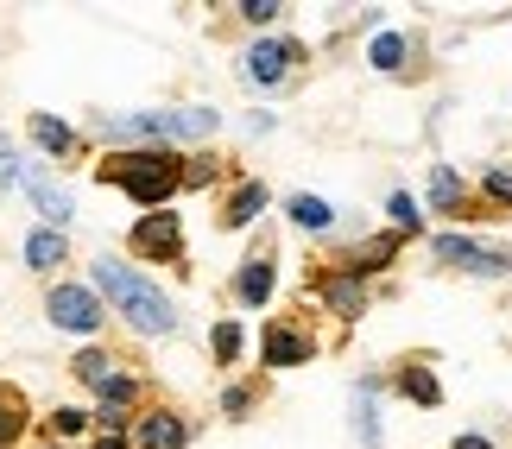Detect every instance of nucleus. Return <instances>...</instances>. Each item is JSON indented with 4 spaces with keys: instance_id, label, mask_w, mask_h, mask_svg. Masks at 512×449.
<instances>
[{
    "instance_id": "1",
    "label": "nucleus",
    "mask_w": 512,
    "mask_h": 449,
    "mask_svg": "<svg viewBox=\"0 0 512 449\" xmlns=\"http://www.w3.org/2000/svg\"><path fill=\"white\" fill-rule=\"evenodd\" d=\"M95 285L108 291L114 304H121V317L133 323V329H146V336H165V329H177V310H171V298L152 279H140L133 266H121V260H102L95 266Z\"/></svg>"
},
{
    "instance_id": "2",
    "label": "nucleus",
    "mask_w": 512,
    "mask_h": 449,
    "mask_svg": "<svg viewBox=\"0 0 512 449\" xmlns=\"http://www.w3.org/2000/svg\"><path fill=\"white\" fill-rule=\"evenodd\" d=\"M102 184H121L127 197H140V203H159V197H171V190L184 184V159H177L171 146L114 152V159L102 165Z\"/></svg>"
},
{
    "instance_id": "3",
    "label": "nucleus",
    "mask_w": 512,
    "mask_h": 449,
    "mask_svg": "<svg viewBox=\"0 0 512 449\" xmlns=\"http://www.w3.org/2000/svg\"><path fill=\"white\" fill-rule=\"evenodd\" d=\"M215 121H222L215 108H177V114H114L108 133H114V140H152V146H165V140H203V133H215Z\"/></svg>"
},
{
    "instance_id": "4",
    "label": "nucleus",
    "mask_w": 512,
    "mask_h": 449,
    "mask_svg": "<svg viewBox=\"0 0 512 449\" xmlns=\"http://www.w3.org/2000/svg\"><path fill=\"white\" fill-rule=\"evenodd\" d=\"M51 323L89 336V329H102V304H95V291H83V285H57L51 291Z\"/></svg>"
},
{
    "instance_id": "5",
    "label": "nucleus",
    "mask_w": 512,
    "mask_h": 449,
    "mask_svg": "<svg viewBox=\"0 0 512 449\" xmlns=\"http://www.w3.org/2000/svg\"><path fill=\"white\" fill-rule=\"evenodd\" d=\"M437 260L462 266V272H481V279H500V272L512 266V253H494V247H475L462 241V234H437Z\"/></svg>"
},
{
    "instance_id": "6",
    "label": "nucleus",
    "mask_w": 512,
    "mask_h": 449,
    "mask_svg": "<svg viewBox=\"0 0 512 449\" xmlns=\"http://www.w3.org/2000/svg\"><path fill=\"white\" fill-rule=\"evenodd\" d=\"M19 184H26V197L38 203V216H45V222H57V228H70L76 203H70V190H64V184H51L38 165H19Z\"/></svg>"
},
{
    "instance_id": "7",
    "label": "nucleus",
    "mask_w": 512,
    "mask_h": 449,
    "mask_svg": "<svg viewBox=\"0 0 512 449\" xmlns=\"http://www.w3.org/2000/svg\"><path fill=\"white\" fill-rule=\"evenodd\" d=\"M291 64H298V45H285V38H266V45L247 51V76H253V83H285Z\"/></svg>"
},
{
    "instance_id": "8",
    "label": "nucleus",
    "mask_w": 512,
    "mask_h": 449,
    "mask_svg": "<svg viewBox=\"0 0 512 449\" xmlns=\"http://www.w3.org/2000/svg\"><path fill=\"white\" fill-rule=\"evenodd\" d=\"M184 247V234H177V216H146L133 228V253H146V260H171V253Z\"/></svg>"
},
{
    "instance_id": "9",
    "label": "nucleus",
    "mask_w": 512,
    "mask_h": 449,
    "mask_svg": "<svg viewBox=\"0 0 512 449\" xmlns=\"http://www.w3.org/2000/svg\"><path fill=\"white\" fill-rule=\"evenodd\" d=\"M304 355H310V342L298 336V329H285V323L266 329V367H298Z\"/></svg>"
},
{
    "instance_id": "10",
    "label": "nucleus",
    "mask_w": 512,
    "mask_h": 449,
    "mask_svg": "<svg viewBox=\"0 0 512 449\" xmlns=\"http://www.w3.org/2000/svg\"><path fill=\"white\" fill-rule=\"evenodd\" d=\"M32 140L45 146L51 159H70V152H76V133L64 121H51V114H32Z\"/></svg>"
},
{
    "instance_id": "11",
    "label": "nucleus",
    "mask_w": 512,
    "mask_h": 449,
    "mask_svg": "<svg viewBox=\"0 0 512 449\" xmlns=\"http://www.w3.org/2000/svg\"><path fill=\"white\" fill-rule=\"evenodd\" d=\"M184 437H190V431H184V418H171V412H152V418H146V431H140L146 449H184Z\"/></svg>"
},
{
    "instance_id": "12",
    "label": "nucleus",
    "mask_w": 512,
    "mask_h": 449,
    "mask_svg": "<svg viewBox=\"0 0 512 449\" xmlns=\"http://www.w3.org/2000/svg\"><path fill=\"white\" fill-rule=\"evenodd\" d=\"M234 291H241V304H266L272 298V260H247L241 279H234Z\"/></svg>"
},
{
    "instance_id": "13",
    "label": "nucleus",
    "mask_w": 512,
    "mask_h": 449,
    "mask_svg": "<svg viewBox=\"0 0 512 449\" xmlns=\"http://www.w3.org/2000/svg\"><path fill=\"white\" fill-rule=\"evenodd\" d=\"M26 260L38 266V272H51V266H64L70 260V247H64V234H51V228H38L32 241H26Z\"/></svg>"
},
{
    "instance_id": "14",
    "label": "nucleus",
    "mask_w": 512,
    "mask_h": 449,
    "mask_svg": "<svg viewBox=\"0 0 512 449\" xmlns=\"http://www.w3.org/2000/svg\"><path fill=\"white\" fill-rule=\"evenodd\" d=\"M260 209H266V190H260V184H241V190H234V203L222 209V222H228V228H247Z\"/></svg>"
},
{
    "instance_id": "15",
    "label": "nucleus",
    "mask_w": 512,
    "mask_h": 449,
    "mask_svg": "<svg viewBox=\"0 0 512 449\" xmlns=\"http://www.w3.org/2000/svg\"><path fill=\"white\" fill-rule=\"evenodd\" d=\"M76 380H89V386H114V361L102 355V348H89V355H76Z\"/></svg>"
},
{
    "instance_id": "16",
    "label": "nucleus",
    "mask_w": 512,
    "mask_h": 449,
    "mask_svg": "<svg viewBox=\"0 0 512 449\" xmlns=\"http://www.w3.org/2000/svg\"><path fill=\"white\" fill-rule=\"evenodd\" d=\"M367 57H373V70H399V64H405V38H399V32H380Z\"/></svg>"
},
{
    "instance_id": "17",
    "label": "nucleus",
    "mask_w": 512,
    "mask_h": 449,
    "mask_svg": "<svg viewBox=\"0 0 512 449\" xmlns=\"http://www.w3.org/2000/svg\"><path fill=\"white\" fill-rule=\"evenodd\" d=\"M19 431H26V405H19L13 393H0V449L19 443Z\"/></svg>"
},
{
    "instance_id": "18",
    "label": "nucleus",
    "mask_w": 512,
    "mask_h": 449,
    "mask_svg": "<svg viewBox=\"0 0 512 449\" xmlns=\"http://www.w3.org/2000/svg\"><path fill=\"white\" fill-rule=\"evenodd\" d=\"M291 216H298L304 228H329V222H336V209H329L323 197H291Z\"/></svg>"
},
{
    "instance_id": "19",
    "label": "nucleus",
    "mask_w": 512,
    "mask_h": 449,
    "mask_svg": "<svg viewBox=\"0 0 512 449\" xmlns=\"http://www.w3.org/2000/svg\"><path fill=\"white\" fill-rule=\"evenodd\" d=\"M456 197H462L456 171H449V165H437V171H430V203H437V209H456Z\"/></svg>"
},
{
    "instance_id": "20",
    "label": "nucleus",
    "mask_w": 512,
    "mask_h": 449,
    "mask_svg": "<svg viewBox=\"0 0 512 449\" xmlns=\"http://www.w3.org/2000/svg\"><path fill=\"white\" fill-rule=\"evenodd\" d=\"M354 431H361V443H380V424H373V386L354 393Z\"/></svg>"
},
{
    "instance_id": "21",
    "label": "nucleus",
    "mask_w": 512,
    "mask_h": 449,
    "mask_svg": "<svg viewBox=\"0 0 512 449\" xmlns=\"http://www.w3.org/2000/svg\"><path fill=\"white\" fill-rule=\"evenodd\" d=\"M323 298H329V304H336V310H342V317H361V285H354V279H336V285H329V291H323Z\"/></svg>"
},
{
    "instance_id": "22",
    "label": "nucleus",
    "mask_w": 512,
    "mask_h": 449,
    "mask_svg": "<svg viewBox=\"0 0 512 449\" xmlns=\"http://www.w3.org/2000/svg\"><path fill=\"white\" fill-rule=\"evenodd\" d=\"M405 399H418V405H437V399H443V386L430 380L424 367H411V374H405Z\"/></svg>"
},
{
    "instance_id": "23",
    "label": "nucleus",
    "mask_w": 512,
    "mask_h": 449,
    "mask_svg": "<svg viewBox=\"0 0 512 449\" xmlns=\"http://www.w3.org/2000/svg\"><path fill=\"white\" fill-rule=\"evenodd\" d=\"M209 348H215V361H234V355H241V329H234V323H215Z\"/></svg>"
},
{
    "instance_id": "24",
    "label": "nucleus",
    "mask_w": 512,
    "mask_h": 449,
    "mask_svg": "<svg viewBox=\"0 0 512 449\" xmlns=\"http://www.w3.org/2000/svg\"><path fill=\"white\" fill-rule=\"evenodd\" d=\"M279 13H285L279 0H247V7H241V19H253V26H272Z\"/></svg>"
},
{
    "instance_id": "25",
    "label": "nucleus",
    "mask_w": 512,
    "mask_h": 449,
    "mask_svg": "<svg viewBox=\"0 0 512 449\" xmlns=\"http://www.w3.org/2000/svg\"><path fill=\"white\" fill-rule=\"evenodd\" d=\"M51 424H57V437H76V431L89 424V412H76V405H64V412H57Z\"/></svg>"
},
{
    "instance_id": "26",
    "label": "nucleus",
    "mask_w": 512,
    "mask_h": 449,
    "mask_svg": "<svg viewBox=\"0 0 512 449\" xmlns=\"http://www.w3.org/2000/svg\"><path fill=\"white\" fill-rule=\"evenodd\" d=\"M392 222H399V228H418V203H411L405 190H399V197H392Z\"/></svg>"
},
{
    "instance_id": "27",
    "label": "nucleus",
    "mask_w": 512,
    "mask_h": 449,
    "mask_svg": "<svg viewBox=\"0 0 512 449\" xmlns=\"http://www.w3.org/2000/svg\"><path fill=\"white\" fill-rule=\"evenodd\" d=\"M487 197H494V203H512V171H487Z\"/></svg>"
},
{
    "instance_id": "28",
    "label": "nucleus",
    "mask_w": 512,
    "mask_h": 449,
    "mask_svg": "<svg viewBox=\"0 0 512 449\" xmlns=\"http://www.w3.org/2000/svg\"><path fill=\"white\" fill-rule=\"evenodd\" d=\"M215 178V159H190L184 165V184H209Z\"/></svg>"
},
{
    "instance_id": "29",
    "label": "nucleus",
    "mask_w": 512,
    "mask_h": 449,
    "mask_svg": "<svg viewBox=\"0 0 512 449\" xmlns=\"http://www.w3.org/2000/svg\"><path fill=\"white\" fill-rule=\"evenodd\" d=\"M7 184H13V140L0 133V190H7Z\"/></svg>"
},
{
    "instance_id": "30",
    "label": "nucleus",
    "mask_w": 512,
    "mask_h": 449,
    "mask_svg": "<svg viewBox=\"0 0 512 449\" xmlns=\"http://www.w3.org/2000/svg\"><path fill=\"white\" fill-rule=\"evenodd\" d=\"M456 449H494V443H487V437H475V431H468V437H456Z\"/></svg>"
},
{
    "instance_id": "31",
    "label": "nucleus",
    "mask_w": 512,
    "mask_h": 449,
    "mask_svg": "<svg viewBox=\"0 0 512 449\" xmlns=\"http://www.w3.org/2000/svg\"><path fill=\"white\" fill-rule=\"evenodd\" d=\"M95 449H127V437H102V443H95Z\"/></svg>"
}]
</instances>
